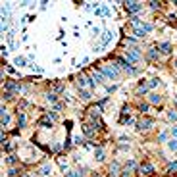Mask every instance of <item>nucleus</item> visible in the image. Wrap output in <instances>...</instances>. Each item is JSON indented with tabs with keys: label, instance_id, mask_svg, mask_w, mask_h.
Returning a JSON list of instances; mask_svg holds the SVG:
<instances>
[{
	"label": "nucleus",
	"instance_id": "13",
	"mask_svg": "<svg viewBox=\"0 0 177 177\" xmlns=\"http://www.w3.org/2000/svg\"><path fill=\"white\" fill-rule=\"evenodd\" d=\"M94 14L96 15H110V8L108 6H100V8L94 10Z\"/></svg>",
	"mask_w": 177,
	"mask_h": 177
},
{
	"label": "nucleus",
	"instance_id": "7",
	"mask_svg": "<svg viewBox=\"0 0 177 177\" xmlns=\"http://www.w3.org/2000/svg\"><path fill=\"white\" fill-rule=\"evenodd\" d=\"M110 41H112V31H104V33H102V37H100V42H98V46H96V48L106 46V44H108Z\"/></svg>",
	"mask_w": 177,
	"mask_h": 177
},
{
	"label": "nucleus",
	"instance_id": "9",
	"mask_svg": "<svg viewBox=\"0 0 177 177\" xmlns=\"http://www.w3.org/2000/svg\"><path fill=\"white\" fill-rule=\"evenodd\" d=\"M0 123H2V127H6L10 123V114H8V110H6L4 106H2V116H0Z\"/></svg>",
	"mask_w": 177,
	"mask_h": 177
},
{
	"label": "nucleus",
	"instance_id": "17",
	"mask_svg": "<svg viewBox=\"0 0 177 177\" xmlns=\"http://www.w3.org/2000/svg\"><path fill=\"white\" fill-rule=\"evenodd\" d=\"M133 169H137V164L131 160V162H127V166H125V173H129V171H133Z\"/></svg>",
	"mask_w": 177,
	"mask_h": 177
},
{
	"label": "nucleus",
	"instance_id": "10",
	"mask_svg": "<svg viewBox=\"0 0 177 177\" xmlns=\"http://www.w3.org/2000/svg\"><path fill=\"white\" fill-rule=\"evenodd\" d=\"M52 121H54V119L46 114L44 117H41V119H39V125H41V127H52Z\"/></svg>",
	"mask_w": 177,
	"mask_h": 177
},
{
	"label": "nucleus",
	"instance_id": "22",
	"mask_svg": "<svg viewBox=\"0 0 177 177\" xmlns=\"http://www.w3.org/2000/svg\"><path fill=\"white\" fill-rule=\"evenodd\" d=\"M168 119H169V121H175V119H177V110H171V112L168 114Z\"/></svg>",
	"mask_w": 177,
	"mask_h": 177
},
{
	"label": "nucleus",
	"instance_id": "3",
	"mask_svg": "<svg viewBox=\"0 0 177 177\" xmlns=\"http://www.w3.org/2000/svg\"><path fill=\"white\" fill-rule=\"evenodd\" d=\"M102 73L106 75V77H110V79H117V77H119V71H117L116 65H104Z\"/></svg>",
	"mask_w": 177,
	"mask_h": 177
},
{
	"label": "nucleus",
	"instance_id": "24",
	"mask_svg": "<svg viewBox=\"0 0 177 177\" xmlns=\"http://www.w3.org/2000/svg\"><path fill=\"white\" fill-rule=\"evenodd\" d=\"M65 177H83V173L81 171H70V173H65Z\"/></svg>",
	"mask_w": 177,
	"mask_h": 177
},
{
	"label": "nucleus",
	"instance_id": "28",
	"mask_svg": "<svg viewBox=\"0 0 177 177\" xmlns=\"http://www.w3.org/2000/svg\"><path fill=\"white\" fill-rule=\"evenodd\" d=\"M158 83H160L158 79H150V81H148V83H146V85H148V88H154V87H156V85H158Z\"/></svg>",
	"mask_w": 177,
	"mask_h": 177
},
{
	"label": "nucleus",
	"instance_id": "30",
	"mask_svg": "<svg viewBox=\"0 0 177 177\" xmlns=\"http://www.w3.org/2000/svg\"><path fill=\"white\" fill-rule=\"evenodd\" d=\"M173 171H177V162L169 164V173H173Z\"/></svg>",
	"mask_w": 177,
	"mask_h": 177
},
{
	"label": "nucleus",
	"instance_id": "34",
	"mask_svg": "<svg viewBox=\"0 0 177 177\" xmlns=\"http://www.w3.org/2000/svg\"><path fill=\"white\" fill-rule=\"evenodd\" d=\"M139 110H140V112H146V110H148V104H140Z\"/></svg>",
	"mask_w": 177,
	"mask_h": 177
},
{
	"label": "nucleus",
	"instance_id": "15",
	"mask_svg": "<svg viewBox=\"0 0 177 177\" xmlns=\"http://www.w3.org/2000/svg\"><path fill=\"white\" fill-rule=\"evenodd\" d=\"M117 173H119V164L114 162L112 166H110V177H117Z\"/></svg>",
	"mask_w": 177,
	"mask_h": 177
},
{
	"label": "nucleus",
	"instance_id": "27",
	"mask_svg": "<svg viewBox=\"0 0 177 177\" xmlns=\"http://www.w3.org/2000/svg\"><path fill=\"white\" fill-rule=\"evenodd\" d=\"M91 96H93V94L88 93V91H81V98H83V100H88Z\"/></svg>",
	"mask_w": 177,
	"mask_h": 177
},
{
	"label": "nucleus",
	"instance_id": "6",
	"mask_svg": "<svg viewBox=\"0 0 177 177\" xmlns=\"http://www.w3.org/2000/svg\"><path fill=\"white\" fill-rule=\"evenodd\" d=\"M21 91V85H18L15 81H6V93H19Z\"/></svg>",
	"mask_w": 177,
	"mask_h": 177
},
{
	"label": "nucleus",
	"instance_id": "29",
	"mask_svg": "<svg viewBox=\"0 0 177 177\" xmlns=\"http://www.w3.org/2000/svg\"><path fill=\"white\" fill-rule=\"evenodd\" d=\"M2 148H6L10 152V150H14V145H12V143H4V145H2Z\"/></svg>",
	"mask_w": 177,
	"mask_h": 177
},
{
	"label": "nucleus",
	"instance_id": "36",
	"mask_svg": "<svg viewBox=\"0 0 177 177\" xmlns=\"http://www.w3.org/2000/svg\"><path fill=\"white\" fill-rule=\"evenodd\" d=\"M171 135H173V137H177V125H175V127H171Z\"/></svg>",
	"mask_w": 177,
	"mask_h": 177
},
{
	"label": "nucleus",
	"instance_id": "11",
	"mask_svg": "<svg viewBox=\"0 0 177 177\" xmlns=\"http://www.w3.org/2000/svg\"><path fill=\"white\" fill-rule=\"evenodd\" d=\"M91 81H93V85L102 83V71H96V70H94L93 71V79H91Z\"/></svg>",
	"mask_w": 177,
	"mask_h": 177
},
{
	"label": "nucleus",
	"instance_id": "8",
	"mask_svg": "<svg viewBox=\"0 0 177 177\" xmlns=\"http://www.w3.org/2000/svg\"><path fill=\"white\" fill-rule=\"evenodd\" d=\"M139 171L143 173V175H152L154 173V166L152 164H143V166L139 168Z\"/></svg>",
	"mask_w": 177,
	"mask_h": 177
},
{
	"label": "nucleus",
	"instance_id": "18",
	"mask_svg": "<svg viewBox=\"0 0 177 177\" xmlns=\"http://www.w3.org/2000/svg\"><path fill=\"white\" fill-rule=\"evenodd\" d=\"M148 58L150 60H156V58H158V50H156V48H150L148 50Z\"/></svg>",
	"mask_w": 177,
	"mask_h": 177
},
{
	"label": "nucleus",
	"instance_id": "19",
	"mask_svg": "<svg viewBox=\"0 0 177 177\" xmlns=\"http://www.w3.org/2000/svg\"><path fill=\"white\" fill-rule=\"evenodd\" d=\"M62 88H64V85H62V83H58V81H56L54 85H52V91H54V93H60Z\"/></svg>",
	"mask_w": 177,
	"mask_h": 177
},
{
	"label": "nucleus",
	"instance_id": "21",
	"mask_svg": "<svg viewBox=\"0 0 177 177\" xmlns=\"http://www.w3.org/2000/svg\"><path fill=\"white\" fill-rule=\"evenodd\" d=\"M160 100H162V98H160V96H158V94H154V93H152V94H150V102H152V104H158V102H160Z\"/></svg>",
	"mask_w": 177,
	"mask_h": 177
},
{
	"label": "nucleus",
	"instance_id": "1",
	"mask_svg": "<svg viewBox=\"0 0 177 177\" xmlns=\"http://www.w3.org/2000/svg\"><path fill=\"white\" fill-rule=\"evenodd\" d=\"M139 60H140V52H139V48H131V50L125 52V62H127V64H137Z\"/></svg>",
	"mask_w": 177,
	"mask_h": 177
},
{
	"label": "nucleus",
	"instance_id": "5",
	"mask_svg": "<svg viewBox=\"0 0 177 177\" xmlns=\"http://www.w3.org/2000/svg\"><path fill=\"white\" fill-rule=\"evenodd\" d=\"M140 8H143V4H140V2H135V0H131V2H125V10L129 12V14H137Z\"/></svg>",
	"mask_w": 177,
	"mask_h": 177
},
{
	"label": "nucleus",
	"instance_id": "31",
	"mask_svg": "<svg viewBox=\"0 0 177 177\" xmlns=\"http://www.w3.org/2000/svg\"><path fill=\"white\" fill-rule=\"evenodd\" d=\"M148 4H150V8H152V10L160 8V2H148Z\"/></svg>",
	"mask_w": 177,
	"mask_h": 177
},
{
	"label": "nucleus",
	"instance_id": "4",
	"mask_svg": "<svg viewBox=\"0 0 177 177\" xmlns=\"http://www.w3.org/2000/svg\"><path fill=\"white\" fill-rule=\"evenodd\" d=\"M152 125H154L152 117H143V119H139V123H137V129L139 131H148Z\"/></svg>",
	"mask_w": 177,
	"mask_h": 177
},
{
	"label": "nucleus",
	"instance_id": "20",
	"mask_svg": "<svg viewBox=\"0 0 177 177\" xmlns=\"http://www.w3.org/2000/svg\"><path fill=\"white\" fill-rule=\"evenodd\" d=\"M96 160H104V150H102V146H98V148H96Z\"/></svg>",
	"mask_w": 177,
	"mask_h": 177
},
{
	"label": "nucleus",
	"instance_id": "23",
	"mask_svg": "<svg viewBox=\"0 0 177 177\" xmlns=\"http://www.w3.org/2000/svg\"><path fill=\"white\" fill-rule=\"evenodd\" d=\"M168 146H169V150H177V140H175V139H171V140L168 143Z\"/></svg>",
	"mask_w": 177,
	"mask_h": 177
},
{
	"label": "nucleus",
	"instance_id": "33",
	"mask_svg": "<svg viewBox=\"0 0 177 177\" xmlns=\"http://www.w3.org/2000/svg\"><path fill=\"white\" fill-rule=\"evenodd\" d=\"M15 64H18V65H25V58H18V60H15Z\"/></svg>",
	"mask_w": 177,
	"mask_h": 177
},
{
	"label": "nucleus",
	"instance_id": "35",
	"mask_svg": "<svg viewBox=\"0 0 177 177\" xmlns=\"http://www.w3.org/2000/svg\"><path fill=\"white\" fill-rule=\"evenodd\" d=\"M166 139H168V133H162V135L158 137V140H160V143H162V140H166Z\"/></svg>",
	"mask_w": 177,
	"mask_h": 177
},
{
	"label": "nucleus",
	"instance_id": "12",
	"mask_svg": "<svg viewBox=\"0 0 177 177\" xmlns=\"http://www.w3.org/2000/svg\"><path fill=\"white\" fill-rule=\"evenodd\" d=\"M77 85H79V87H88V79H87V75H83V73H81V75H77Z\"/></svg>",
	"mask_w": 177,
	"mask_h": 177
},
{
	"label": "nucleus",
	"instance_id": "26",
	"mask_svg": "<svg viewBox=\"0 0 177 177\" xmlns=\"http://www.w3.org/2000/svg\"><path fill=\"white\" fill-rule=\"evenodd\" d=\"M41 173H42V175H50V166H42Z\"/></svg>",
	"mask_w": 177,
	"mask_h": 177
},
{
	"label": "nucleus",
	"instance_id": "2",
	"mask_svg": "<svg viewBox=\"0 0 177 177\" xmlns=\"http://www.w3.org/2000/svg\"><path fill=\"white\" fill-rule=\"evenodd\" d=\"M150 31H152V25H150V23H139V25L135 27V35H137L139 39H143L146 33H150Z\"/></svg>",
	"mask_w": 177,
	"mask_h": 177
},
{
	"label": "nucleus",
	"instance_id": "32",
	"mask_svg": "<svg viewBox=\"0 0 177 177\" xmlns=\"http://www.w3.org/2000/svg\"><path fill=\"white\" fill-rule=\"evenodd\" d=\"M8 164H10V166H14V164H15V156H8Z\"/></svg>",
	"mask_w": 177,
	"mask_h": 177
},
{
	"label": "nucleus",
	"instance_id": "16",
	"mask_svg": "<svg viewBox=\"0 0 177 177\" xmlns=\"http://www.w3.org/2000/svg\"><path fill=\"white\" fill-rule=\"evenodd\" d=\"M160 52H162V54H169V52H171V44H169V42L160 44Z\"/></svg>",
	"mask_w": 177,
	"mask_h": 177
},
{
	"label": "nucleus",
	"instance_id": "14",
	"mask_svg": "<svg viewBox=\"0 0 177 177\" xmlns=\"http://www.w3.org/2000/svg\"><path fill=\"white\" fill-rule=\"evenodd\" d=\"M25 123H27V116H25L23 112H19V116H18V127L21 129V127H25Z\"/></svg>",
	"mask_w": 177,
	"mask_h": 177
},
{
	"label": "nucleus",
	"instance_id": "25",
	"mask_svg": "<svg viewBox=\"0 0 177 177\" xmlns=\"http://www.w3.org/2000/svg\"><path fill=\"white\" fill-rule=\"evenodd\" d=\"M56 98H58V96H56L54 93H48V94H46V100H48V102H56Z\"/></svg>",
	"mask_w": 177,
	"mask_h": 177
}]
</instances>
